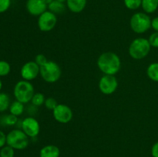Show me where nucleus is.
Wrapping results in <instances>:
<instances>
[{
    "label": "nucleus",
    "mask_w": 158,
    "mask_h": 157,
    "mask_svg": "<svg viewBox=\"0 0 158 157\" xmlns=\"http://www.w3.org/2000/svg\"><path fill=\"white\" fill-rule=\"evenodd\" d=\"M97 66L104 75H115L120 71L121 61L118 55L113 52L101 54L97 60Z\"/></svg>",
    "instance_id": "nucleus-1"
},
{
    "label": "nucleus",
    "mask_w": 158,
    "mask_h": 157,
    "mask_svg": "<svg viewBox=\"0 0 158 157\" xmlns=\"http://www.w3.org/2000/svg\"><path fill=\"white\" fill-rule=\"evenodd\" d=\"M13 93L17 101L25 104L32 100L35 92H34L33 86L30 82L21 80L15 84Z\"/></svg>",
    "instance_id": "nucleus-2"
},
{
    "label": "nucleus",
    "mask_w": 158,
    "mask_h": 157,
    "mask_svg": "<svg viewBox=\"0 0 158 157\" xmlns=\"http://www.w3.org/2000/svg\"><path fill=\"white\" fill-rule=\"evenodd\" d=\"M151 47L149 40L147 38H135L130 45L129 54L134 59H142L149 54Z\"/></svg>",
    "instance_id": "nucleus-3"
},
{
    "label": "nucleus",
    "mask_w": 158,
    "mask_h": 157,
    "mask_svg": "<svg viewBox=\"0 0 158 157\" xmlns=\"http://www.w3.org/2000/svg\"><path fill=\"white\" fill-rule=\"evenodd\" d=\"M6 144L14 149L23 150L29 144V137L20 129H13L6 135Z\"/></svg>",
    "instance_id": "nucleus-4"
},
{
    "label": "nucleus",
    "mask_w": 158,
    "mask_h": 157,
    "mask_svg": "<svg viewBox=\"0 0 158 157\" xmlns=\"http://www.w3.org/2000/svg\"><path fill=\"white\" fill-rule=\"evenodd\" d=\"M40 74L44 81L53 83L58 81L61 77V68L55 62L48 61L46 64L40 66Z\"/></svg>",
    "instance_id": "nucleus-5"
},
{
    "label": "nucleus",
    "mask_w": 158,
    "mask_h": 157,
    "mask_svg": "<svg viewBox=\"0 0 158 157\" xmlns=\"http://www.w3.org/2000/svg\"><path fill=\"white\" fill-rule=\"evenodd\" d=\"M131 29L138 34L147 32L151 26V20L149 15L143 12H137L132 15L130 21Z\"/></svg>",
    "instance_id": "nucleus-6"
},
{
    "label": "nucleus",
    "mask_w": 158,
    "mask_h": 157,
    "mask_svg": "<svg viewBox=\"0 0 158 157\" xmlns=\"http://www.w3.org/2000/svg\"><path fill=\"white\" fill-rule=\"evenodd\" d=\"M57 22L56 14L50 11H46L39 16L38 26L42 32H49L55 28Z\"/></svg>",
    "instance_id": "nucleus-7"
},
{
    "label": "nucleus",
    "mask_w": 158,
    "mask_h": 157,
    "mask_svg": "<svg viewBox=\"0 0 158 157\" xmlns=\"http://www.w3.org/2000/svg\"><path fill=\"white\" fill-rule=\"evenodd\" d=\"M118 82L114 75H104L99 82V89L105 95H111L117 90Z\"/></svg>",
    "instance_id": "nucleus-8"
},
{
    "label": "nucleus",
    "mask_w": 158,
    "mask_h": 157,
    "mask_svg": "<svg viewBox=\"0 0 158 157\" xmlns=\"http://www.w3.org/2000/svg\"><path fill=\"white\" fill-rule=\"evenodd\" d=\"M53 117L58 123L66 124L72 120L73 113L70 108L64 104H58L52 110Z\"/></svg>",
    "instance_id": "nucleus-9"
},
{
    "label": "nucleus",
    "mask_w": 158,
    "mask_h": 157,
    "mask_svg": "<svg viewBox=\"0 0 158 157\" xmlns=\"http://www.w3.org/2000/svg\"><path fill=\"white\" fill-rule=\"evenodd\" d=\"M40 73V66L35 61L27 62L22 66L20 70L22 78L26 81L35 79Z\"/></svg>",
    "instance_id": "nucleus-10"
},
{
    "label": "nucleus",
    "mask_w": 158,
    "mask_h": 157,
    "mask_svg": "<svg viewBox=\"0 0 158 157\" xmlns=\"http://www.w3.org/2000/svg\"><path fill=\"white\" fill-rule=\"evenodd\" d=\"M22 130L30 138L37 136L40 132V126L39 122L33 117H27L24 119L21 124Z\"/></svg>",
    "instance_id": "nucleus-11"
},
{
    "label": "nucleus",
    "mask_w": 158,
    "mask_h": 157,
    "mask_svg": "<svg viewBox=\"0 0 158 157\" xmlns=\"http://www.w3.org/2000/svg\"><path fill=\"white\" fill-rule=\"evenodd\" d=\"M48 6L43 0H27L26 9L30 15L40 16L46 11Z\"/></svg>",
    "instance_id": "nucleus-12"
},
{
    "label": "nucleus",
    "mask_w": 158,
    "mask_h": 157,
    "mask_svg": "<svg viewBox=\"0 0 158 157\" xmlns=\"http://www.w3.org/2000/svg\"><path fill=\"white\" fill-rule=\"evenodd\" d=\"M60 149L55 145H47L40 151V157H60Z\"/></svg>",
    "instance_id": "nucleus-13"
},
{
    "label": "nucleus",
    "mask_w": 158,
    "mask_h": 157,
    "mask_svg": "<svg viewBox=\"0 0 158 157\" xmlns=\"http://www.w3.org/2000/svg\"><path fill=\"white\" fill-rule=\"evenodd\" d=\"M67 7L74 13H80L85 9L86 0H67Z\"/></svg>",
    "instance_id": "nucleus-14"
},
{
    "label": "nucleus",
    "mask_w": 158,
    "mask_h": 157,
    "mask_svg": "<svg viewBox=\"0 0 158 157\" xmlns=\"http://www.w3.org/2000/svg\"><path fill=\"white\" fill-rule=\"evenodd\" d=\"M141 7L146 13H153L158 8V0H142Z\"/></svg>",
    "instance_id": "nucleus-15"
},
{
    "label": "nucleus",
    "mask_w": 158,
    "mask_h": 157,
    "mask_svg": "<svg viewBox=\"0 0 158 157\" xmlns=\"http://www.w3.org/2000/svg\"><path fill=\"white\" fill-rule=\"evenodd\" d=\"M9 109L10 114L19 116V115H22L24 112V104L16 100V101L13 102L12 104H10Z\"/></svg>",
    "instance_id": "nucleus-16"
},
{
    "label": "nucleus",
    "mask_w": 158,
    "mask_h": 157,
    "mask_svg": "<svg viewBox=\"0 0 158 157\" xmlns=\"http://www.w3.org/2000/svg\"><path fill=\"white\" fill-rule=\"evenodd\" d=\"M48 8H49V10L54 14H61L64 12L65 9H66L64 3L60 2L56 0H54L52 2H51L48 6Z\"/></svg>",
    "instance_id": "nucleus-17"
},
{
    "label": "nucleus",
    "mask_w": 158,
    "mask_h": 157,
    "mask_svg": "<svg viewBox=\"0 0 158 157\" xmlns=\"http://www.w3.org/2000/svg\"><path fill=\"white\" fill-rule=\"evenodd\" d=\"M148 77L154 82H158V62L150 65L147 70Z\"/></svg>",
    "instance_id": "nucleus-18"
},
{
    "label": "nucleus",
    "mask_w": 158,
    "mask_h": 157,
    "mask_svg": "<svg viewBox=\"0 0 158 157\" xmlns=\"http://www.w3.org/2000/svg\"><path fill=\"white\" fill-rule=\"evenodd\" d=\"M10 106V99L4 92H0V112H5Z\"/></svg>",
    "instance_id": "nucleus-19"
},
{
    "label": "nucleus",
    "mask_w": 158,
    "mask_h": 157,
    "mask_svg": "<svg viewBox=\"0 0 158 157\" xmlns=\"http://www.w3.org/2000/svg\"><path fill=\"white\" fill-rule=\"evenodd\" d=\"M45 101H46V99H45L44 95L43 93H40V92H36L32 96V104L35 106H40L43 104H44Z\"/></svg>",
    "instance_id": "nucleus-20"
},
{
    "label": "nucleus",
    "mask_w": 158,
    "mask_h": 157,
    "mask_svg": "<svg viewBox=\"0 0 158 157\" xmlns=\"http://www.w3.org/2000/svg\"><path fill=\"white\" fill-rule=\"evenodd\" d=\"M10 71V64L4 60H0V76H6L9 75Z\"/></svg>",
    "instance_id": "nucleus-21"
},
{
    "label": "nucleus",
    "mask_w": 158,
    "mask_h": 157,
    "mask_svg": "<svg viewBox=\"0 0 158 157\" xmlns=\"http://www.w3.org/2000/svg\"><path fill=\"white\" fill-rule=\"evenodd\" d=\"M142 0H124V5L127 9L135 10L141 6Z\"/></svg>",
    "instance_id": "nucleus-22"
},
{
    "label": "nucleus",
    "mask_w": 158,
    "mask_h": 157,
    "mask_svg": "<svg viewBox=\"0 0 158 157\" xmlns=\"http://www.w3.org/2000/svg\"><path fill=\"white\" fill-rule=\"evenodd\" d=\"M15 151L12 147L9 146H3L0 150V157H14Z\"/></svg>",
    "instance_id": "nucleus-23"
},
{
    "label": "nucleus",
    "mask_w": 158,
    "mask_h": 157,
    "mask_svg": "<svg viewBox=\"0 0 158 157\" xmlns=\"http://www.w3.org/2000/svg\"><path fill=\"white\" fill-rule=\"evenodd\" d=\"M44 104L46 109H49V110H53L58 106V103H57L56 100L54 98H52V97H49V98L46 99Z\"/></svg>",
    "instance_id": "nucleus-24"
},
{
    "label": "nucleus",
    "mask_w": 158,
    "mask_h": 157,
    "mask_svg": "<svg viewBox=\"0 0 158 157\" xmlns=\"http://www.w3.org/2000/svg\"><path fill=\"white\" fill-rule=\"evenodd\" d=\"M17 117L18 116L12 115V114L7 115L4 118L5 124L7 125V126H14V125L16 124L17 122H18V118H17Z\"/></svg>",
    "instance_id": "nucleus-25"
},
{
    "label": "nucleus",
    "mask_w": 158,
    "mask_h": 157,
    "mask_svg": "<svg viewBox=\"0 0 158 157\" xmlns=\"http://www.w3.org/2000/svg\"><path fill=\"white\" fill-rule=\"evenodd\" d=\"M11 5V0H0V13H3L9 9Z\"/></svg>",
    "instance_id": "nucleus-26"
},
{
    "label": "nucleus",
    "mask_w": 158,
    "mask_h": 157,
    "mask_svg": "<svg viewBox=\"0 0 158 157\" xmlns=\"http://www.w3.org/2000/svg\"><path fill=\"white\" fill-rule=\"evenodd\" d=\"M48 61H49V60L47 59V58H46L43 54H38L35 58V62L40 66L45 65Z\"/></svg>",
    "instance_id": "nucleus-27"
},
{
    "label": "nucleus",
    "mask_w": 158,
    "mask_h": 157,
    "mask_svg": "<svg viewBox=\"0 0 158 157\" xmlns=\"http://www.w3.org/2000/svg\"><path fill=\"white\" fill-rule=\"evenodd\" d=\"M149 42L151 46L155 48H158V32H154L150 36Z\"/></svg>",
    "instance_id": "nucleus-28"
},
{
    "label": "nucleus",
    "mask_w": 158,
    "mask_h": 157,
    "mask_svg": "<svg viewBox=\"0 0 158 157\" xmlns=\"http://www.w3.org/2000/svg\"><path fill=\"white\" fill-rule=\"evenodd\" d=\"M6 143V135L0 130V148H2L5 146Z\"/></svg>",
    "instance_id": "nucleus-29"
},
{
    "label": "nucleus",
    "mask_w": 158,
    "mask_h": 157,
    "mask_svg": "<svg viewBox=\"0 0 158 157\" xmlns=\"http://www.w3.org/2000/svg\"><path fill=\"white\" fill-rule=\"evenodd\" d=\"M151 155H152L153 157H158V142L152 146Z\"/></svg>",
    "instance_id": "nucleus-30"
},
{
    "label": "nucleus",
    "mask_w": 158,
    "mask_h": 157,
    "mask_svg": "<svg viewBox=\"0 0 158 157\" xmlns=\"http://www.w3.org/2000/svg\"><path fill=\"white\" fill-rule=\"evenodd\" d=\"M151 27L156 31L158 32V17H156L151 21Z\"/></svg>",
    "instance_id": "nucleus-31"
},
{
    "label": "nucleus",
    "mask_w": 158,
    "mask_h": 157,
    "mask_svg": "<svg viewBox=\"0 0 158 157\" xmlns=\"http://www.w3.org/2000/svg\"><path fill=\"white\" fill-rule=\"evenodd\" d=\"M43 2H44L45 3H46V5H47V6H49V4H50L51 2H52L54 1V0H43Z\"/></svg>",
    "instance_id": "nucleus-32"
},
{
    "label": "nucleus",
    "mask_w": 158,
    "mask_h": 157,
    "mask_svg": "<svg viewBox=\"0 0 158 157\" xmlns=\"http://www.w3.org/2000/svg\"><path fill=\"white\" fill-rule=\"evenodd\" d=\"M2 88V82L1 78H0V91H1Z\"/></svg>",
    "instance_id": "nucleus-33"
},
{
    "label": "nucleus",
    "mask_w": 158,
    "mask_h": 157,
    "mask_svg": "<svg viewBox=\"0 0 158 157\" xmlns=\"http://www.w3.org/2000/svg\"><path fill=\"white\" fill-rule=\"evenodd\" d=\"M56 1H58V2H63V3H64L65 2H66V1H67V0H56Z\"/></svg>",
    "instance_id": "nucleus-34"
}]
</instances>
